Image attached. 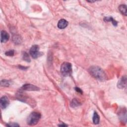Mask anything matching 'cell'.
<instances>
[{"instance_id": "1", "label": "cell", "mask_w": 127, "mask_h": 127, "mask_svg": "<svg viewBox=\"0 0 127 127\" xmlns=\"http://www.w3.org/2000/svg\"><path fill=\"white\" fill-rule=\"evenodd\" d=\"M89 72L91 76L98 81H104L106 79V75L101 68L97 66H92L89 69Z\"/></svg>"}, {"instance_id": "2", "label": "cell", "mask_w": 127, "mask_h": 127, "mask_svg": "<svg viewBox=\"0 0 127 127\" xmlns=\"http://www.w3.org/2000/svg\"><path fill=\"white\" fill-rule=\"evenodd\" d=\"M40 118L41 114L39 112H32L28 117L27 120V124L30 126H34L38 123Z\"/></svg>"}, {"instance_id": "3", "label": "cell", "mask_w": 127, "mask_h": 127, "mask_svg": "<svg viewBox=\"0 0 127 127\" xmlns=\"http://www.w3.org/2000/svg\"><path fill=\"white\" fill-rule=\"evenodd\" d=\"M72 64L69 62L63 63L61 67V72L63 76H70L72 74Z\"/></svg>"}, {"instance_id": "4", "label": "cell", "mask_w": 127, "mask_h": 127, "mask_svg": "<svg viewBox=\"0 0 127 127\" xmlns=\"http://www.w3.org/2000/svg\"><path fill=\"white\" fill-rule=\"evenodd\" d=\"M29 53L33 59H37L41 55V53L39 51V47L36 45L31 47L29 50Z\"/></svg>"}, {"instance_id": "5", "label": "cell", "mask_w": 127, "mask_h": 127, "mask_svg": "<svg viewBox=\"0 0 127 127\" xmlns=\"http://www.w3.org/2000/svg\"><path fill=\"white\" fill-rule=\"evenodd\" d=\"M21 89L23 90L27 91H37L39 90V88L34 85L31 84H25L23 86Z\"/></svg>"}, {"instance_id": "6", "label": "cell", "mask_w": 127, "mask_h": 127, "mask_svg": "<svg viewBox=\"0 0 127 127\" xmlns=\"http://www.w3.org/2000/svg\"><path fill=\"white\" fill-rule=\"evenodd\" d=\"M10 104V101L7 96H3L0 99V106L2 109H5Z\"/></svg>"}, {"instance_id": "7", "label": "cell", "mask_w": 127, "mask_h": 127, "mask_svg": "<svg viewBox=\"0 0 127 127\" xmlns=\"http://www.w3.org/2000/svg\"><path fill=\"white\" fill-rule=\"evenodd\" d=\"M10 36L7 31L3 30L1 32V42L2 43H5L8 40Z\"/></svg>"}, {"instance_id": "8", "label": "cell", "mask_w": 127, "mask_h": 127, "mask_svg": "<svg viewBox=\"0 0 127 127\" xmlns=\"http://www.w3.org/2000/svg\"><path fill=\"white\" fill-rule=\"evenodd\" d=\"M68 25V22L65 19H61L58 23V27L60 29H64Z\"/></svg>"}, {"instance_id": "9", "label": "cell", "mask_w": 127, "mask_h": 127, "mask_svg": "<svg viewBox=\"0 0 127 127\" xmlns=\"http://www.w3.org/2000/svg\"><path fill=\"white\" fill-rule=\"evenodd\" d=\"M126 76L122 78L118 83V87L119 88H123L126 86Z\"/></svg>"}, {"instance_id": "10", "label": "cell", "mask_w": 127, "mask_h": 127, "mask_svg": "<svg viewBox=\"0 0 127 127\" xmlns=\"http://www.w3.org/2000/svg\"><path fill=\"white\" fill-rule=\"evenodd\" d=\"M92 120H93V123L94 124L97 125V124H98L99 123L100 117H99V116L97 112H94V113Z\"/></svg>"}, {"instance_id": "11", "label": "cell", "mask_w": 127, "mask_h": 127, "mask_svg": "<svg viewBox=\"0 0 127 127\" xmlns=\"http://www.w3.org/2000/svg\"><path fill=\"white\" fill-rule=\"evenodd\" d=\"M12 40L14 42V43L16 44H20L21 43L22 39L20 36L19 35H13L12 37Z\"/></svg>"}, {"instance_id": "12", "label": "cell", "mask_w": 127, "mask_h": 127, "mask_svg": "<svg viewBox=\"0 0 127 127\" xmlns=\"http://www.w3.org/2000/svg\"><path fill=\"white\" fill-rule=\"evenodd\" d=\"M119 10L121 13L125 16H127V6L125 4H121L119 7Z\"/></svg>"}, {"instance_id": "13", "label": "cell", "mask_w": 127, "mask_h": 127, "mask_svg": "<svg viewBox=\"0 0 127 127\" xmlns=\"http://www.w3.org/2000/svg\"><path fill=\"white\" fill-rule=\"evenodd\" d=\"M105 21H111L112 24L114 26H117V22L113 18V17H106L104 19Z\"/></svg>"}, {"instance_id": "14", "label": "cell", "mask_w": 127, "mask_h": 127, "mask_svg": "<svg viewBox=\"0 0 127 127\" xmlns=\"http://www.w3.org/2000/svg\"><path fill=\"white\" fill-rule=\"evenodd\" d=\"M70 105L74 108L80 105V102L77 99H74L71 102Z\"/></svg>"}, {"instance_id": "15", "label": "cell", "mask_w": 127, "mask_h": 127, "mask_svg": "<svg viewBox=\"0 0 127 127\" xmlns=\"http://www.w3.org/2000/svg\"><path fill=\"white\" fill-rule=\"evenodd\" d=\"M22 57H23V59L25 61H26L27 62H30V59L29 57V55L27 53L24 52L23 53V55H22Z\"/></svg>"}, {"instance_id": "16", "label": "cell", "mask_w": 127, "mask_h": 127, "mask_svg": "<svg viewBox=\"0 0 127 127\" xmlns=\"http://www.w3.org/2000/svg\"><path fill=\"white\" fill-rule=\"evenodd\" d=\"M1 86L4 87H8L10 86V83L7 80H3L1 81Z\"/></svg>"}, {"instance_id": "17", "label": "cell", "mask_w": 127, "mask_h": 127, "mask_svg": "<svg viewBox=\"0 0 127 127\" xmlns=\"http://www.w3.org/2000/svg\"><path fill=\"white\" fill-rule=\"evenodd\" d=\"M15 54V51L14 50H10L7 51L5 53V55L8 56H13Z\"/></svg>"}, {"instance_id": "18", "label": "cell", "mask_w": 127, "mask_h": 127, "mask_svg": "<svg viewBox=\"0 0 127 127\" xmlns=\"http://www.w3.org/2000/svg\"><path fill=\"white\" fill-rule=\"evenodd\" d=\"M7 126H8V127H19V125H18L16 123H9Z\"/></svg>"}, {"instance_id": "19", "label": "cell", "mask_w": 127, "mask_h": 127, "mask_svg": "<svg viewBox=\"0 0 127 127\" xmlns=\"http://www.w3.org/2000/svg\"><path fill=\"white\" fill-rule=\"evenodd\" d=\"M75 90H76V91L77 92H78V93H81V94H82V91L79 88H78V87H75Z\"/></svg>"}, {"instance_id": "20", "label": "cell", "mask_w": 127, "mask_h": 127, "mask_svg": "<svg viewBox=\"0 0 127 127\" xmlns=\"http://www.w3.org/2000/svg\"><path fill=\"white\" fill-rule=\"evenodd\" d=\"M59 126H67V125H59Z\"/></svg>"}]
</instances>
